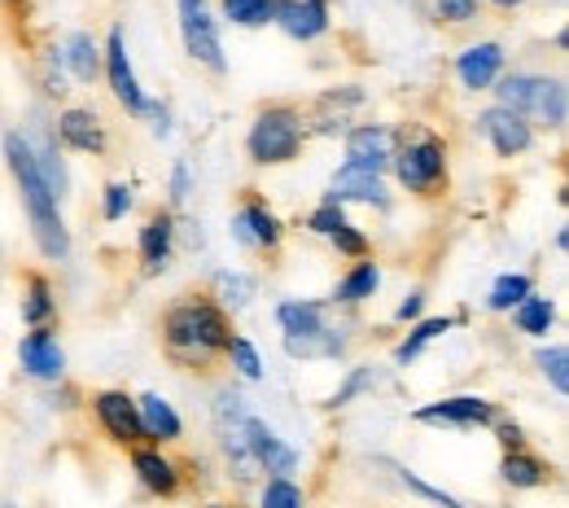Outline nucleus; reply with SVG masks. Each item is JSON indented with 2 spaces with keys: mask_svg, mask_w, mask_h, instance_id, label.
I'll return each mask as SVG.
<instances>
[{
  "mask_svg": "<svg viewBox=\"0 0 569 508\" xmlns=\"http://www.w3.org/2000/svg\"><path fill=\"white\" fill-rule=\"evenodd\" d=\"M284 338H307V333H320L325 329V311L316 302H281L277 311Z\"/></svg>",
  "mask_w": 569,
  "mask_h": 508,
  "instance_id": "nucleus-21",
  "label": "nucleus"
},
{
  "mask_svg": "<svg viewBox=\"0 0 569 508\" xmlns=\"http://www.w3.org/2000/svg\"><path fill=\"white\" fill-rule=\"evenodd\" d=\"M184 189H189V171H184V167H176V193H171V198L180 202V198H184Z\"/></svg>",
  "mask_w": 569,
  "mask_h": 508,
  "instance_id": "nucleus-44",
  "label": "nucleus"
},
{
  "mask_svg": "<svg viewBox=\"0 0 569 508\" xmlns=\"http://www.w3.org/2000/svg\"><path fill=\"white\" fill-rule=\"evenodd\" d=\"M228 338L232 333L211 302H184L167 316V342L176 351H214V347H228Z\"/></svg>",
  "mask_w": 569,
  "mask_h": 508,
  "instance_id": "nucleus-3",
  "label": "nucleus"
},
{
  "mask_svg": "<svg viewBox=\"0 0 569 508\" xmlns=\"http://www.w3.org/2000/svg\"><path fill=\"white\" fill-rule=\"evenodd\" d=\"M137 474H141V482L149 491H158V496H171L176 487H180V478H176V465L171 460H162L158 451H137Z\"/></svg>",
  "mask_w": 569,
  "mask_h": 508,
  "instance_id": "nucleus-22",
  "label": "nucleus"
},
{
  "mask_svg": "<svg viewBox=\"0 0 569 508\" xmlns=\"http://www.w3.org/2000/svg\"><path fill=\"white\" fill-rule=\"evenodd\" d=\"M263 508H302V491L289 478H272L263 487Z\"/></svg>",
  "mask_w": 569,
  "mask_h": 508,
  "instance_id": "nucleus-34",
  "label": "nucleus"
},
{
  "mask_svg": "<svg viewBox=\"0 0 569 508\" xmlns=\"http://www.w3.org/2000/svg\"><path fill=\"white\" fill-rule=\"evenodd\" d=\"M499 438H503V447L521 451V430H517V426H499Z\"/></svg>",
  "mask_w": 569,
  "mask_h": 508,
  "instance_id": "nucleus-43",
  "label": "nucleus"
},
{
  "mask_svg": "<svg viewBox=\"0 0 569 508\" xmlns=\"http://www.w3.org/2000/svg\"><path fill=\"white\" fill-rule=\"evenodd\" d=\"M329 237H333V241H338V250H347V255H363V250H368L363 232H356V228H351L347 219H342V223H338V228H333Z\"/></svg>",
  "mask_w": 569,
  "mask_h": 508,
  "instance_id": "nucleus-36",
  "label": "nucleus"
},
{
  "mask_svg": "<svg viewBox=\"0 0 569 508\" xmlns=\"http://www.w3.org/2000/svg\"><path fill=\"white\" fill-rule=\"evenodd\" d=\"M390 158V132L386 128H356L351 141H347V167L342 171H363V176H377Z\"/></svg>",
  "mask_w": 569,
  "mask_h": 508,
  "instance_id": "nucleus-13",
  "label": "nucleus"
},
{
  "mask_svg": "<svg viewBox=\"0 0 569 508\" xmlns=\"http://www.w3.org/2000/svg\"><path fill=\"white\" fill-rule=\"evenodd\" d=\"M4 508H13V505H4Z\"/></svg>",
  "mask_w": 569,
  "mask_h": 508,
  "instance_id": "nucleus-47",
  "label": "nucleus"
},
{
  "mask_svg": "<svg viewBox=\"0 0 569 508\" xmlns=\"http://www.w3.org/2000/svg\"><path fill=\"white\" fill-rule=\"evenodd\" d=\"M180 31H184V44L189 53L211 67V71H223V49H219V31H214V18L207 9V0H180Z\"/></svg>",
  "mask_w": 569,
  "mask_h": 508,
  "instance_id": "nucleus-5",
  "label": "nucleus"
},
{
  "mask_svg": "<svg viewBox=\"0 0 569 508\" xmlns=\"http://www.w3.org/2000/svg\"><path fill=\"white\" fill-rule=\"evenodd\" d=\"M447 329H451V320H447V316H438V320H421V325H417V329H412V338H408V342H403V347H399V363L417 360V356H421V351H426L429 342H433V338H438V333H447Z\"/></svg>",
  "mask_w": 569,
  "mask_h": 508,
  "instance_id": "nucleus-28",
  "label": "nucleus"
},
{
  "mask_svg": "<svg viewBox=\"0 0 569 508\" xmlns=\"http://www.w3.org/2000/svg\"><path fill=\"white\" fill-rule=\"evenodd\" d=\"M137 412H141L144 438H180V417L171 412V404H167V399L144 395L141 404H137Z\"/></svg>",
  "mask_w": 569,
  "mask_h": 508,
  "instance_id": "nucleus-20",
  "label": "nucleus"
},
{
  "mask_svg": "<svg viewBox=\"0 0 569 508\" xmlns=\"http://www.w3.org/2000/svg\"><path fill=\"white\" fill-rule=\"evenodd\" d=\"M18 360H22V368H27L31 377H40V381H58L62 368H67V356H62V347H58V338H53L49 329L27 333L22 347H18Z\"/></svg>",
  "mask_w": 569,
  "mask_h": 508,
  "instance_id": "nucleus-10",
  "label": "nucleus"
},
{
  "mask_svg": "<svg viewBox=\"0 0 569 508\" xmlns=\"http://www.w3.org/2000/svg\"><path fill=\"white\" fill-rule=\"evenodd\" d=\"M473 13H478L473 0H438V18L442 22H469Z\"/></svg>",
  "mask_w": 569,
  "mask_h": 508,
  "instance_id": "nucleus-37",
  "label": "nucleus"
},
{
  "mask_svg": "<svg viewBox=\"0 0 569 508\" xmlns=\"http://www.w3.org/2000/svg\"><path fill=\"white\" fill-rule=\"evenodd\" d=\"M539 368L548 372V381L557 386V395H566V390H569V356H566V347H548V351H539Z\"/></svg>",
  "mask_w": 569,
  "mask_h": 508,
  "instance_id": "nucleus-31",
  "label": "nucleus"
},
{
  "mask_svg": "<svg viewBox=\"0 0 569 508\" xmlns=\"http://www.w3.org/2000/svg\"><path fill=\"white\" fill-rule=\"evenodd\" d=\"M22 316L31 320V325H44L49 316H53V293H49V281H31V293H27V302H22Z\"/></svg>",
  "mask_w": 569,
  "mask_h": 508,
  "instance_id": "nucleus-30",
  "label": "nucleus"
},
{
  "mask_svg": "<svg viewBox=\"0 0 569 508\" xmlns=\"http://www.w3.org/2000/svg\"><path fill=\"white\" fill-rule=\"evenodd\" d=\"M482 132L491 137L496 153H503V158H512V153L530 149V123H526V119H517V114H512V110H503V106H496V110H487V114H482Z\"/></svg>",
  "mask_w": 569,
  "mask_h": 508,
  "instance_id": "nucleus-14",
  "label": "nucleus"
},
{
  "mask_svg": "<svg viewBox=\"0 0 569 508\" xmlns=\"http://www.w3.org/2000/svg\"><path fill=\"white\" fill-rule=\"evenodd\" d=\"M521 298H530V281H526V277H499L496 290H491V307H496V311H508V307H517Z\"/></svg>",
  "mask_w": 569,
  "mask_h": 508,
  "instance_id": "nucleus-32",
  "label": "nucleus"
},
{
  "mask_svg": "<svg viewBox=\"0 0 569 508\" xmlns=\"http://www.w3.org/2000/svg\"><path fill=\"white\" fill-rule=\"evenodd\" d=\"M377 281H381V277H377V268H372V263H359L356 272H351V277L342 281L338 298H342V302H363V298H372Z\"/></svg>",
  "mask_w": 569,
  "mask_h": 508,
  "instance_id": "nucleus-29",
  "label": "nucleus"
},
{
  "mask_svg": "<svg viewBox=\"0 0 569 508\" xmlns=\"http://www.w3.org/2000/svg\"><path fill=\"white\" fill-rule=\"evenodd\" d=\"M293 40H316L329 27V4L325 0H277V18Z\"/></svg>",
  "mask_w": 569,
  "mask_h": 508,
  "instance_id": "nucleus-12",
  "label": "nucleus"
},
{
  "mask_svg": "<svg viewBox=\"0 0 569 508\" xmlns=\"http://www.w3.org/2000/svg\"><path fill=\"white\" fill-rule=\"evenodd\" d=\"M223 13L241 27H259L277 18V0H223Z\"/></svg>",
  "mask_w": 569,
  "mask_h": 508,
  "instance_id": "nucleus-27",
  "label": "nucleus"
},
{
  "mask_svg": "<svg viewBox=\"0 0 569 508\" xmlns=\"http://www.w3.org/2000/svg\"><path fill=\"white\" fill-rule=\"evenodd\" d=\"M71 71L74 79H83V83H92L97 79V71H101V53H97V44H92V36H71Z\"/></svg>",
  "mask_w": 569,
  "mask_h": 508,
  "instance_id": "nucleus-26",
  "label": "nucleus"
},
{
  "mask_svg": "<svg viewBox=\"0 0 569 508\" xmlns=\"http://www.w3.org/2000/svg\"><path fill=\"white\" fill-rule=\"evenodd\" d=\"M442 176H447V149L438 146V141H417V146H408L399 153V180L408 185V189H417V193H433L438 185H442Z\"/></svg>",
  "mask_w": 569,
  "mask_h": 508,
  "instance_id": "nucleus-6",
  "label": "nucleus"
},
{
  "mask_svg": "<svg viewBox=\"0 0 569 508\" xmlns=\"http://www.w3.org/2000/svg\"><path fill=\"white\" fill-rule=\"evenodd\" d=\"M132 207V189L128 185H110L106 189V219H123Z\"/></svg>",
  "mask_w": 569,
  "mask_h": 508,
  "instance_id": "nucleus-35",
  "label": "nucleus"
},
{
  "mask_svg": "<svg viewBox=\"0 0 569 508\" xmlns=\"http://www.w3.org/2000/svg\"><path fill=\"white\" fill-rule=\"evenodd\" d=\"M141 259H144V272H162L167 259H171V219L167 216H153L141 228Z\"/></svg>",
  "mask_w": 569,
  "mask_h": 508,
  "instance_id": "nucleus-18",
  "label": "nucleus"
},
{
  "mask_svg": "<svg viewBox=\"0 0 569 508\" xmlns=\"http://www.w3.org/2000/svg\"><path fill=\"white\" fill-rule=\"evenodd\" d=\"M329 202H377V207H386V189H381V180H377V176L342 171V176L333 180Z\"/></svg>",
  "mask_w": 569,
  "mask_h": 508,
  "instance_id": "nucleus-19",
  "label": "nucleus"
},
{
  "mask_svg": "<svg viewBox=\"0 0 569 508\" xmlns=\"http://www.w3.org/2000/svg\"><path fill=\"white\" fill-rule=\"evenodd\" d=\"M4 158H9V171H13L18 189H22V202H27V211H31V228H36L40 250H44L49 259H62V255L71 250V237H67V228H62L53 189H49L44 176H40L36 149L27 146L18 132H9V137H4Z\"/></svg>",
  "mask_w": 569,
  "mask_h": 508,
  "instance_id": "nucleus-1",
  "label": "nucleus"
},
{
  "mask_svg": "<svg viewBox=\"0 0 569 508\" xmlns=\"http://www.w3.org/2000/svg\"><path fill=\"white\" fill-rule=\"evenodd\" d=\"M421 302H426L421 293H412V298H403V302H399V320H412V316L421 311Z\"/></svg>",
  "mask_w": 569,
  "mask_h": 508,
  "instance_id": "nucleus-42",
  "label": "nucleus"
},
{
  "mask_svg": "<svg viewBox=\"0 0 569 508\" xmlns=\"http://www.w3.org/2000/svg\"><path fill=\"white\" fill-rule=\"evenodd\" d=\"M58 137L71 149H83V153H101L106 149V137H101V128H97V119L88 110H67L58 119Z\"/></svg>",
  "mask_w": 569,
  "mask_h": 508,
  "instance_id": "nucleus-16",
  "label": "nucleus"
},
{
  "mask_svg": "<svg viewBox=\"0 0 569 508\" xmlns=\"http://www.w3.org/2000/svg\"><path fill=\"white\" fill-rule=\"evenodd\" d=\"M338 223H342V211H338V202H329V207H320V211L311 216V228H316V232H333Z\"/></svg>",
  "mask_w": 569,
  "mask_h": 508,
  "instance_id": "nucleus-40",
  "label": "nucleus"
},
{
  "mask_svg": "<svg viewBox=\"0 0 569 508\" xmlns=\"http://www.w3.org/2000/svg\"><path fill=\"white\" fill-rule=\"evenodd\" d=\"M92 404H97V417H101V426L110 430L114 442H137V438H144L141 412H137V404L123 390H101Z\"/></svg>",
  "mask_w": 569,
  "mask_h": 508,
  "instance_id": "nucleus-9",
  "label": "nucleus"
},
{
  "mask_svg": "<svg viewBox=\"0 0 569 508\" xmlns=\"http://www.w3.org/2000/svg\"><path fill=\"white\" fill-rule=\"evenodd\" d=\"M342 338L320 329V333H307V338H284V351L289 356H302V360H316V356H342Z\"/></svg>",
  "mask_w": 569,
  "mask_h": 508,
  "instance_id": "nucleus-24",
  "label": "nucleus"
},
{
  "mask_svg": "<svg viewBox=\"0 0 569 508\" xmlns=\"http://www.w3.org/2000/svg\"><path fill=\"white\" fill-rule=\"evenodd\" d=\"M246 447H250V456H254V465H263L268 474H277V478H284V474H293V465H298V456L284 447L281 438L272 435L263 421H254V417H246Z\"/></svg>",
  "mask_w": 569,
  "mask_h": 508,
  "instance_id": "nucleus-11",
  "label": "nucleus"
},
{
  "mask_svg": "<svg viewBox=\"0 0 569 508\" xmlns=\"http://www.w3.org/2000/svg\"><path fill=\"white\" fill-rule=\"evenodd\" d=\"M211 508H223V505H211Z\"/></svg>",
  "mask_w": 569,
  "mask_h": 508,
  "instance_id": "nucleus-46",
  "label": "nucleus"
},
{
  "mask_svg": "<svg viewBox=\"0 0 569 508\" xmlns=\"http://www.w3.org/2000/svg\"><path fill=\"white\" fill-rule=\"evenodd\" d=\"M232 237L246 246H277L281 241V223L277 216H268L263 207H246L241 216L232 219Z\"/></svg>",
  "mask_w": 569,
  "mask_h": 508,
  "instance_id": "nucleus-17",
  "label": "nucleus"
},
{
  "mask_svg": "<svg viewBox=\"0 0 569 508\" xmlns=\"http://www.w3.org/2000/svg\"><path fill=\"white\" fill-rule=\"evenodd\" d=\"M106 71H110V88L114 97L132 110V114H149V101H144L137 71L128 62V44H123V31H110V44H106Z\"/></svg>",
  "mask_w": 569,
  "mask_h": 508,
  "instance_id": "nucleus-7",
  "label": "nucleus"
},
{
  "mask_svg": "<svg viewBox=\"0 0 569 508\" xmlns=\"http://www.w3.org/2000/svg\"><path fill=\"white\" fill-rule=\"evenodd\" d=\"M496 4H503V9H512V4H521V0H496Z\"/></svg>",
  "mask_w": 569,
  "mask_h": 508,
  "instance_id": "nucleus-45",
  "label": "nucleus"
},
{
  "mask_svg": "<svg viewBox=\"0 0 569 508\" xmlns=\"http://www.w3.org/2000/svg\"><path fill=\"white\" fill-rule=\"evenodd\" d=\"M368 381H372V368H363V372H356V377H351V381H347V386H342V390L333 395V408H342V404H347L351 395H359V390H363Z\"/></svg>",
  "mask_w": 569,
  "mask_h": 508,
  "instance_id": "nucleus-41",
  "label": "nucleus"
},
{
  "mask_svg": "<svg viewBox=\"0 0 569 508\" xmlns=\"http://www.w3.org/2000/svg\"><path fill=\"white\" fill-rule=\"evenodd\" d=\"M503 67V49L499 44H473L469 53H460L456 71L465 79V88H491V79Z\"/></svg>",
  "mask_w": 569,
  "mask_h": 508,
  "instance_id": "nucleus-15",
  "label": "nucleus"
},
{
  "mask_svg": "<svg viewBox=\"0 0 569 508\" xmlns=\"http://www.w3.org/2000/svg\"><path fill=\"white\" fill-rule=\"evenodd\" d=\"M219 290L228 293V302H232V307H241V302H250V290H254V286H250L246 277H232V272H223V277H219Z\"/></svg>",
  "mask_w": 569,
  "mask_h": 508,
  "instance_id": "nucleus-38",
  "label": "nucleus"
},
{
  "mask_svg": "<svg viewBox=\"0 0 569 508\" xmlns=\"http://www.w3.org/2000/svg\"><path fill=\"white\" fill-rule=\"evenodd\" d=\"M228 356H232V368L241 372V377H263V363H259V351L246 342V338H228V347H223Z\"/></svg>",
  "mask_w": 569,
  "mask_h": 508,
  "instance_id": "nucleus-33",
  "label": "nucleus"
},
{
  "mask_svg": "<svg viewBox=\"0 0 569 508\" xmlns=\"http://www.w3.org/2000/svg\"><path fill=\"white\" fill-rule=\"evenodd\" d=\"M298 146H302V123H298V114L284 110V106L263 110L259 123L250 128V141H246L254 162H289V158L298 153Z\"/></svg>",
  "mask_w": 569,
  "mask_h": 508,
  "instance_id": "nucleus-4",
  "label": "nucleus"
},
{
  "mask_svg": "<svg viewBox=\"0 0 569 508\" xmlns=\"http://www.w3.org/2000/svg\"><path fill=\"white\" fill-rule=\"evenodd\" d=\"M399 478H403V482H408L412 491H421L426 500H433V505H442V508H460V505H456V500H451V496H442L438 487H429V482H421V478H417V474H408V469H399Z\"/></svg>",
  "mask_w": 569,
  "mask_h": 508,
  "instance_id": "nucleus-39",
  "label": "nucleus"
},
{
  "mask_svg": "<svg viewBox=\"0 0 569 508\" xmlns=\"http://www.w3.org/2000/svg\"><path fill=\"white\" fill-rule=\"evenodd\" d=\"M417 421H426V426H491L496 421V408L487 399L460 395V399H442V404L421 408Z\"/></svg>",
  "mask_w": 569,
  "mask_h": 508,
  "instance_id": "nucleus-8",
  "label": "nucleus"
},
{
  "mask_svg": "<svg viewBox=\"0 0 569 508\" xmlns=\"http://www.w3.org/2000/svg\"><path fill=\"white\" fill-rule=\"evenodd\" d=\"M552 320H557V307H552L548 298H521V302H517V325H521L526 333H548Z\"/></svg>",
  "mask_w": 569,
  "mask_h": 508,
  "instance_id": "nucleus-25",
  "label": "nucleus"
},
{
  "mask_svg": "<svg viewBox=\"0 0 569 508\" xmlns=\"http://www.w3.org/2000/svg\"><path fill=\"white\" fill-rule=\"evenodd\" d=\"M503 482H512V487H543L548 482V465L526 456V451H508L503 456Z\"/></svg>",
  "mask_w": 569,
  "mask_h": 508,
  "instance_id": "nucleus-23",
  "label": "nucleus"
},
{
  "mask_svg": "<svg viewBox=\"0 0 569 508\" xmlns=\"http://www.w3.org/2000/svg\"><path fill=\"white\" fill-rule=\"evenodd\" d=\"M499 101L517 119H535L543 128H566V83L561 79L512 74V79L499 83Z\"/></svg>",
  "mask_w": 569,
  "mask_h": 508,
  "instance_id": "nucleus-2",
  "label": "nucleus"
}]
</instances>
